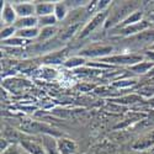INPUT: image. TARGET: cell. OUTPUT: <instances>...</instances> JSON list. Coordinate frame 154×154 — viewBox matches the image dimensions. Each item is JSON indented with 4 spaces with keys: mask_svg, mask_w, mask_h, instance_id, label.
Here are the masks:
<instances>
[{
    "mask_svg": "<svg viewBox=\"0 0 154 154\" xmlns=\"http://www.w3.org/2000/svg\"><path fill=\"white\" fill-rule=\"evenodd\" d=\"M57 146L59 154H74L76 150V143L70 138H57Z\"/></svg>",
    "mask_w": 154,
    "mask_h": 154,
    "instance_id": "7c38bea8",
    "label": "cell"
},
{
    "mask_svg": "<svg viewBox=\"0 0 154 154\" xmlns=\"http://www.w3.org/2000/svg\"><path fill=\"white\" fill-rule=\"evenodd\" d=\"M14 6L17 17H29V16H36V3L23 2V3H14Z\"/></svg>",
    "mask_w": 154,
    "mask_h": 154,
    "instance_id": "ba28073f",
    "label": "cell"
},
{
    "mask_svg": "<svg viewBox=\"0 0 154 154\" xmlns=\"http://www.w3.org/2000/svg\"><path fill=\"white\" fill-rule=\"evenodd\" d=\"M154 144V139H150V137H144L142 139H138L136 143L132 144V148L136 150H143Z\"/></svg>",
    "mask_w": 154,
    "mask_h": 154,
    "instance_id": "484cf974",
    "label": "cell"
},
{
    "mask_svg": "<svg viewBox=\"0 0 154 154\" xmlns=\"http://www.w3.org/2000/svg\"><path fill=\"white\" fill-rule=\"evenodd\" d=\"M85 62H86V58L80 57V56H74V57H70L66 60L64 67H67V68H79V67L84 66Z\"/></svg>",
    "mask_w": 154,
    "mask_h": 154,
    "instance_id": "cb8c5ba5",
    "label": "cell"
},
{
    "mask_svg": "<svg viewBox=\"0 0 154 154\" xmlns=\"http://www.w3.org/2000/svg\"><path fill=\"white\" fill-rule=\"evenodd\" d=\"M149 20H150V21H154V12H153L152 15H149Z\"/></svg>",
    "mask_w": 154,
    "mask_h": 154,
    "instance_id": "d6a6232c",
    "label": "cell"
},
{
    "mask_svg": "<svg viewBox=\"0 0 154 154\" xmlns=\"http://www.w3.org/2000/svg\"><path fill=\"white\" fill-rule=\"evenodd\" d=\"M58 32V29L56 26H51V27H43V29H40V35H38V38H37V42H47L52 38L57 37Z\"/></svg>",
    "mask_w": 154,
    "mask_h": 154,
    "instance_id": "e0dca14e",
    "label": "cell"
},
{
    "mask_svg": "<svg viewBox=\"0 0 154 154\" xmlns=\"http://www.w3.org/2000/svg\"><path fill=\"white\" fill-rule=\"evenodd\" d=\"M17 30L15 26H5L2 30V41H6L9 38H12L16 35Z\"/></svg>",
    "mask_w": 154,
    "mask_h": 154,
    "instance_id": "4316f807",
    "label": "cell"
},
{
    "mask_svg": "<svg viewBox=\"0 0 154 154\" xmlns=\"http://www.w3.org/2000/svg\"><path fill=\"white\" fill-rule=\"evenodd\" d=\"M130 41H132V43L140 45V46L149 45L150 47L152 45H154V30H146L138 35H134L130 38Z\"/></svg>",
    "mask_w": 154,
    "mask_h": 154,
    "instance_id": "30bf717a",
    "label": "cell"
},
{
    "mask_svg": "<svg viewBox=\"0 0 154 154\" xmlns=\"http://www.w3.org/2000/svg\"><path fill=\"white\" fill-rule=\"evenodd\" d=\"M67 49H59V51H56L53 53H49L47 54L43 60L48 64H57V63H66L67 60Z\"/></svg>",
    "mask_w": 154,
    "mask_h": 154,
    "instance_id": "9a60e30c",
    "label": "cell"
},
{
    "mask_svg": "<svg viewBox=\"0 0 154 154\" xmlns=\"http://www.w3.org/2000/svg\"><path fill=\"white\" fill-rule=\"evenodd\" d=\"M38 35H40V27H31V29H22V30H17L16 35L17 37H21L23 40H37Z\"/></svg>",
    "mask_w": 154,
    "mask_h": 154,
    "instance_id": "ac0fdd59",
    "label": "cell"
},
{
    "mask_svg": "<svg viewBox=\"0 0 154 154\" xmlns=\"http://www.w3.org/2000/svg\"><path fill=\"white\" fill-rule=\"evenodd\" d=\"M113 101H117L120 104H134V102H138V101H143L140 96H137V95H132V96H125V97H120V99H116Z\"/></svg>",
    "mask_w": 154,
    "mask_h": 154,
    "instance_id": "83f0119b",
    "label": "cell"
},
{
    "mask_svg": "<svg viewBox=\"0 0 154 154\" xmlns=\"http://www.w3.org/2000/svg\"><path fill=\"white\" fill-rule=\"evenodd\" d=\"M109 17V11L105 10V11H97L96 15L89 21L84 29L80 31L79 33V38H85L86 36H89L91 32H94L99 26H101L104 22H106V19Z\"/></svg>",
    "mask_w": 154,
    "mask_h": 154,
    "instance_id": "5b68a950",
    "label": "cell"
},
{
    "mask_svg": "<svg viewBox=\"0 0 154 154\" xmlns=\"http://www.w3.org/2000/svg\"><path fill=\"white\" fill-rule=\"evenodd\" d=\"M17 14L12 6V4L8 2H3L2 4V22L4 25H9V26H14L16 20H17Z\"/></svg>",
    "mask_w": 154,
    "mask_h": 154,
    "instance_id": "52a82bcc",
    "label": "cell"
},
{
    "mask_svg": "<svg viewBox=\"0 0 154 154\" xmlns=\"http://www.w3.org/2000/svg\"><path fill=\"white\" fill-rule=\"evenodd\" d=\"M153 67H154V63L153 62H150V60H143V62H140L138 64H134V66L130 67V70H132L133 73H137V74H146Z\"/></svg>",
    "mask_w": 154,
    "mask_h": 154,
    "instance_id": "44dd1931",
    "label": "cell"
},
{
    "mask_svg": "<svg viewBox=\"0 0 154 154\" xmlns=\"http://www.w3.org/2000/svg\"><path fill=\"white\" fill-rule=\"evenodd\" d=\"M150 26V22L147 21V20H143L138 23H133V25H130V26H126V27H122L120 33L125 35V36H134V35H138L140 32H143L146 30H148Z\"/></svg>",
    "mask_w": 154,
    "mask_h": 154,
    "instance_id": "9c48e42d",
    "label": "cell"
},
{
    "mask_svg": "<svg viewBox=\"0 0 154 154\" xmlns=\"http://www.w3.org/2000/svg\"><path fill=\"white\" fill-rule=\"evenodd\" d=\"M2 45L5 46V47H12V48H20V47H23L27 45V41L23 40L21 37H17V36H14L12 38H9L6 41H2Z\"/></svg>",
    "mask_w": 154,
    "mask_h": 154,
    "instance_id": "603a6c76",
    "label": "cell"
},
{
    "mask_svg": "<svg viewBox=\"0 0 154 154\" xmlns=\"http://www.w3.org/2000/svg\"><path fill=\"white\" fill-rule=\"evenodd\" d=\"M54 8L56 3H49V2H42V3H36V16H48V15H54Z\"/></svg>",
    "mask_w": 154,
    "mask_h": 154,
    "instance_id": "4fadbf2b",
    "label": "cell"
},
{
    "mask_svg": "<svg viewBox=\"0 0 154 154\" xmlns=\"http://www.w3.org/2000/svg\"><path fill=\"white\" fill-rule=\"evenodd\" d=\"M10 146H11V144L9 143V140H8V139L2 138V142H0V149H2V153H3V152H5Z\"/></svg>",
    "mask_w": 154,
    "mask_h": 154,
    "instance_id": "4dcf8cb0",
    "label": "cell"
},
{
    "mask_svg": "<svg viewBox=\"0 0 154 154\" xmlns=\"http://www.w3.org/2000/svg\"><path fill=\"white\" fill-rule=\"evenodd\" d=\"M89 6V5H88ZM88 15V10L86 6L83 8H78V9H74L72 11H69V14L67 16V19L64 20L67 22L68 26L70 25H76V23H82V21L84 20V17Z\"/></svg>",
    "mask_w": 154,
    "mask_h": 154,
    "instance_id": "8fae6325",
    "label": "cell"
},
{
    "mask_svg": "<svg viewBox=\"0 0 154 154\" xmlns=\"http://www.w3.org/2000/svg\"><path fill=\"white\" fill-rule=\"evenodd\" d=\"M113 51L112 46H107V45H91L88 46L83 49H80V52L78 56L84 57V58H105L109 57L111 54V52Z\"/></svg>",
    "mask_w": 154,
    "mask_h": 154,
    "instance_id": "3957f363",
    "label": "cell"
},
{
    "mask_svg": "<svg viewBox=\"0 0 154 154\" xmlns=\"http://www.w3.org/2000/svg\"><path fill=\"white\" fill-rule=\"evenodd\" d=\"M137 83V80L134 79H126V80H120V82H116L113 85L115 86H119V88H125V86H132Z\"/></svg>",
    "mask_w": 154,
    "mask_h": 154,
    "instance_id": "f546056e",
    "label": "cell"
},
{
    "mask_svg": "<svg viewBox=\"0 0 154 154\" xmlns=\"http://www.w3.org/2000/svg\"><path fill=\"white\" fill-rule=\"evenodd\" d=\"M58 22L57 17L54 15H48V16H41L38 17V27L43 29V27H51V26H56V23Z\"/></svg>",
    "mask_w": 154,
    "mask_h": 154,
    "instance_id": "d4e9b609",
    "label": "cell"
},
{
    "mask_svg": "<svg viewBox=\"0 0 154 154\" xmlns=\"http://www.w3.org/2000/svg\"><path fill=\"white\" fill-rule=\"evenodd\" d=\"M80 26H82V23H76V25H70V26H67L66 30H63V31L58 35L59 40H60L63 43L67 42V41H69L74 35H76V32L79 31Z\"/></svg>",
    "mask_w": 154,
    "mask_h": 154,
    "instance_id": "d6986e66",
    "label": "cell"
},
{
    "mask_svg": "<svg viewBox=\"0 0 154 154\" xmlns=\"http://www.w3.org/2000/svg\"><path fill=\"white\" fill-rule=\"evenodd\" d=\"M22 154H30V153H27V152H25V150H22Z\"/></svg>",
    "mask_w": 154,
    "mask_h": 154,
    "instance_id": "836d02e7",
    "label": "cell"
},
{
    "mask_svg": "<svg viewBox=\"0 0 154 154\" xmlns=\"http://www.w3.org/2000/svg\"><path fill=\"white\" fill-rule=\"evenodd\" d=\"M21 130L22 132H26V133H42L43 134H48V136H53V137H62V132L53 128L52 126L42 123V122H38V121H23L21 123Z\"/></svg>",
    "mask_w": 154,
    "mask_h": 154,
    "instance_id": "6da1fadb",
    "label": "cell"
},
{
    "mask_svg": "<svg viewBox=\"0 0 154 154\" xmlns=\"http://www.w3.org/2000/svg\"><path fill=\"white\" fill-rule=\"evenodd\" d=\"M2 154H22V152H21V147L19 144H14V143H12V146H10Z\"/></svg>",
    "mask_w": 154,
    "mask_h": 154,
    "instance_id": "f1b7e54d",
    "label": "cell"
},
{
    "mask_svg": "<svg viewBox=\"0 0 154 154\" xmlns=\"http://www.w3.org/2000/svg\"><path fill=\"white\" fill-rule=\"evenodd\" d=\"M150 49H153V51H154V45H152V46H150Z\"/></svg>",
    "mask_w": 154,
    "mask_h": 154,
    "instance_id": "e575fe53",
    "label": "cell"
},
{
    "mask_svg": "<svg viewBox=\"0 0 154 154\" xmlns=\"http://www.w3.org/2000/svg\"><path fill=\"white\" fill-rule=\"evenodd\" d=\"M42 146L45 148L46 154H59L58 146H57V138L53 136L43 134L42 136Z\"/></svg>",
    "mask_w": 154,
    "mask_h": 154,
    "instance_id": "5bb4252c",
    "label": "cell"
},
{
    "mask_svg": "<svg viewBox=\"0 0 154 154\" xmlns=\"http://www.w3.org/2000/svg\"><path fill=\"white\" fill-rule=\"evenodd\" d=\"M14 26L16 30L22 29H31V27H38V17L37 16H29V17H19Z\"/></svg>",
    "mask_w": 154,
    "mask_h": 154,
    "instance_id": "2e32d148",
    "label": "cell"
},
{
    "mask_svg": "<svg viewBox=\"0 0 154 154\" xmlns=\"http://www.w3.org/2000/svg\"><path fill=\"white\" fill-rule=\"evenodd\" d=\"M142 19H143V11H142V10H136V11H133L132 14L128 16L125 21H122V22L120 23V26H121V29H122V27L130 26V25H133V23H138V22H140V21H143Z\"/></svg>",
    "mask_w": 154,
    "mask_h": 154,
    "instance_id": "ffe728a7",
    "label": "cell"
},
{
    "mask_svg": "<svg viewBox=\"0 0 154 154\" xmlns=\"http://www.w3.org/2000/svg\"><path fill=\"white\" fill-rule=\"evenodd\" d=\"M19 146L21 147V149H23L25 152H27L30 154H46L42 143H38L36 139H31V138L21 136L19 140Z\"/></svg>",
    "mask_w": 154,
    "mask_h": 154,
    "instance_id": "8992f818",
    "label": "cell"
},
{
    "mask_svg": "<svg viewBox=\"0 0 154 154\" xmlns=\"http://www.w3.org/2000/svg\"><path fill=\"white\" fill-rule=\"evenodd\" d=\"M144 60V56L142 54H117V56H109L105 58H101L100 62H104L106 64H116V66H128L132 67L134 64H138Z\"/></svg>",
    "mask_w": 154,
    "mask_h": 154,
    "instance_id": "7a4b0ae2",
    "label": "cell"
},
{
    "mask_svg": "<svg viewBox=\"0 0 154 154\" xmlns=\"http://www.w3.org/2000/svg\"><path fill=\"white\" fill-rule=\"evenodd\" d=\"M69 14V10H68V6L66 5L64 2H59V3H56V8H54V16L57 17L58 21H62V20H66L67 16Z\"/></svg>",
    "mask_w": 154,
    "mask_h": 154,
    "instance_id": "7402d4cb",
    "label": "cell"
},
{
    "mask_svg": "<svg viewBox=\"0 0 154 154\" xmlns=\"http://www.w3.org/2000/svg\"><path fill=\"white\" fill-rule=\"evenodd\" d=\"M110 3H111V2H99V3H97V9H99V11H105L104 8L109 6Z\"/></svg>",
    "mask_w": 154,
    "mask_h": 154,
    "instance_id": "1f68e13d",
    "label": "cell"
},
{
    "mask_svg": "<svg viewBox=\"0 0 154 154\" xmlns=\"http://www.w3.org/2000/svg\"><path fill=\"white\" fill-rule=\"evenodd\" d=\"M62 47H63V42L57 36L47 42H37L33 46H29L27 52H31V53H53L56 51H59Z\"/></svg>",
    "mask_w": 154,
    "mask_h": 154,
    "instance_id": "277c9868",
    "label": "cell"
}]
</instances>
